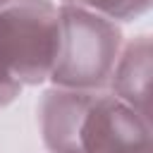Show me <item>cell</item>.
Returning a JSON list of instances; mask_svg holds the SVG:
<instances>
[{"label": "cell", "instance_id": "6da1fadb", "mask_svg": "<svg viewBox=\"0 0 153 153\" xmlns=\"http://www.w3.org/2000/svg\"><path fill=\"white\" fill-rule=\"evenodd\" d=\"M60 41V12L45 0H17L0 7V62L17 81L50 74Z\"/></svg>", "mask_w": 153, "mask_h": 153}, {"label": "cell", "instance_id": "7a4b0ae2", "mask_svg": "<svg viewBox=\"0 0 153 153\" xmlns=\"http://www.w3.org/2000/svg\"><path fill=\"white\" fill-rule=\"evenodd\" d=\"M117 33L98 17L81 10L60 12V41L53 62V79L69 88L98 86L110 67Z\"/></svg>", "mask_w": 153, "mask_h": 153}, {"label": "cell", "instance_id": "3957f363", "mask_svg": "<svg viewBox=\"0 0 153 153\" xmlns=\"http://www.w3.org/2000/svg\"><path fill=\"white\" fill-rule=\"evenodd\" d=\"M19 88V81L7 72V67L0 62V105H5Z\"/></svg>", "mask_w": 153, "mask_h": 153}, {"label": "cell", "instance_id": "277c9868", "mask_svg": "<svg viewBox=\"0 0 153 153\" xmlns=\"http://www.w3.org/2000/svg\"><path fill=\"white\" fill-rule=\"evenodd\" d=\"M12 2H17V0H0V7H7V5H12Z\"/></svg>", "mask_w": 153, "mask_h": 153}]
</instances>
